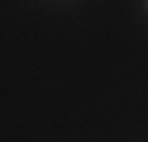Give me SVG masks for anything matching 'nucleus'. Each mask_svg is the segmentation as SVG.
Segmentation results:
<instances>
[{
	"mask_svg": "<svg viewBox=\"0 0 148 142\" xmlns=\"http://www.w3.org/2000/svg\"><path fill=\"white\" fill-rule=\"evenodd\" d=\"M145 6H148V3H145Z\"/></svg>",
	"mask_w": 148,
	"mask_h": 142,
	"instance_id": "obj_1",
	"label": "nucleus"
}]
</instances>
